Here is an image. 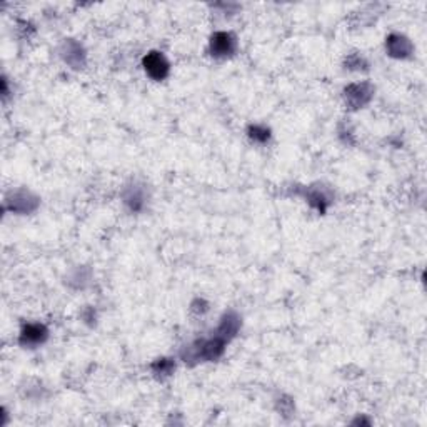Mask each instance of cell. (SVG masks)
<instances>
[{
    "label": "cell",
    "mask_w": 427,
    "mask_h": 427,
    "mask_svg": "<svg viewBox=\"0 0 427 427\" xmlns=\"http://www.w3.org/2000/svg\"><path fill=\"white\" fill-rule=\"evenodd\" d=\"M386 52L394 59H407L412 56L414 45L403 33H391L386 39Z\"/></svg>",
    "instance_id": "cell-10"
},
{
    "label": "cell",
    "mask_w": 427,
    "mask_h": 427,
    "mask_svg": "<svg viewBox=\"0 0 427 427\" xmlns=\"http://www.w3.org/2000/svg\"><path fill=\"white\" fill-rule=\"evenodd\" d=\"M6 205L15 214H31L39 207V197L31 190H15L6 199Z\"/></svg>",
    "instance_id": "cell-5"
},
{
    "label": "cell",
    "mask_w": 427,
    "mask_h": 427,
    "mask_svg": "<svg viewBox=\"0 0 427 427\" xmlns=\"http://www.w3.org/2000/svg\"><path fill=\"white\" fill-rule=\"evenodd\" d=\"M142 67L146 70V74L149 75L152 80H160L167 79L169 74H171V62L167 61V57L164 56L162 52L159 50H152V52L147 54L142 61Z\"/></svg>",
    "instance_id": "cell-3"
},
{
    "label": "cell",
    "mask_w": 427,
    "mask_h": 427,
    "mask_svg": "<svg viewBox=\"0 0 427 427\" xmlns=\"http://www.w3.org/2000/svg\"><path fill=\"white\" fill-rule=\"evenodd\" d=\"M176 371V362L172 361V359H157V361L152 364V372H154L155 378L164 379L169 378V375H172V372Z\"/></svg>",
    "instance_id": "cell-12"
},
{
    "label": "cell",
    "mask_w": 427,
    "mask_h": 427,
    "mask_svg": "<svg viewBox=\"0 0 427 427\" xmlns=\"http://www.w3.org/2000/svg\"><path fill=\"white\" fill-rule=\"evenodd\" d=\"M247 135L252 142L256 143H267L270 141V129L265 125L254 124L247 129Z\"/></svg>",
    "instance_id": "cell-13"
},
{
    "label": "cell",
    "mask_w": 427,
    "mask_h": 427,
    "mask_svg": "<svg viewBox=\"0 0 427 427\" xmlns=\"http://www.w3.org/2000/svg\"><path fill=\"white\" fill-rule=\"evenodd\" d=\"M306 199L309 204L314 207V209L319 210V212H325V209H327L329 204H331V197L325 194L324 189L309 187L306 190Z\"/></svg>",
    "instance_id": "cell-11"
},
{
    "label": "cell",
    "mask_w": 427,
    "mask_h": 427,
    "mask_svg": "<svg viewBox=\"0 0 427 427\" xmlns=\"http://www.w3.org/2000/svg\"><path fill=\"white\" fill-rule=\"evenodd\" d=\"M372 95H374V87L369 82H359V84H350L344 88V99L346 104L349 105V109L357 111L362 109L364 105L371 102Z\"/></svg>",
    "instance_id": "cell-4"
},
{
    "label": "cell",
    "mask_w": 427,
    "mask_h": 427,
    "mask_svg": "<svg viewBox=\"0 0 427 427\" xmlns=\"http://www.w3.org/2000/svg\"><path fill=\"white\" fill-rule=\"evenodd\" d=\"M348 65H349V69L361 70V67L364 65V59H362V57H359V56H352V57H349Z\"/></svg>",
    "instance_id": "cell-14"
},
{
    "label": "cell",
    "mask_w": 427,
    "mask_h": 427,
    "mask_svg": "<svg viewBox=\"0 0 427 427\" xmlns=\"http://www.w3.org/2000/svg\"><path fill=\"white\" fill-rule=\"evenodd\" d=\"M47 339H49V329L40 323L25 324L24 327L20 329L19 342L20 346H24V348H31V349L39 348V346L44 344Z\"/></svg>",
    "instance_id": "cell-6"
},
{
    "label": "cell",
    "mask_w": 427,
    "mask_h": 427,
    "mask_svg": "<svg viewBox=\"0 0 427 427\" xmlns=\"http://www.w3.org/2000/svg\"><path fill=\"white\" fill-rule=\"evenodd\" d=\"M147 199H149V196L146 192V185L141 183H130L122 190V201H124L125 207L130 212H141V210H143V207L147 204Z\"/></svg>",
    "instance_id": "cell-7"
},
{
    "label": "cell",
    "mask_w": 427,
    "mask_h": 427,
    "mask_svg": "<svg viewBox=\"0 0 427 427\" xmlns=\"http://www.w3.org/2000/svg\"><path fill=\"white\" fill-rule=\"evenodd\" d=\"M226 341H222L221 337H217L214 334L212 337H207V339H197L190 342L189 346H185L180 352V357L184 359L185 364H199V362H210L217 361L222 356L224 350H226Z\"/></svg>",
    "instance_id": "cell-1"
},
{
    "label": "cell",
    "mask_w": 427,
    "mask_h": 427,
    "mask_svg": "<svg viewBox=\"0 0 427 427\" xmlns=\"http://www.w3.org/2000/svg\"><path fill=\"white\" fill-rule=\"evenodd\" d=\"M209 52L215 59H227L238 52V39L231 32H215L209 40Z\"/></svg>",
    "instance_id": "cell-2"
},
{
    "label": "cell",
    "mask_w": 427,
    "mask_h": 427,
    "mask_svg": "<svg viewBox=\"0 0 427 427\" xmlns=\"http://www.w3.org/2000/svg\"><path fill=\"white\" fill-rule=\"evenodd\" d=\"M240 325H242V319L235 311H227L226 314L221 317V323H219L217 329H215V336L221 337L222 341L231 342L238 336L240 331Z\"/></svg>",
    "instance_id": "cell-9"
},
{
    "label": "cell",
    "mask_w": 427,
    "mask_h": 427,
    "mask_svg": "<svg viewBox=\"0 0 427 427\" xmlns=\"http://www.w3.org/2000/svg\"><path fill=\"white\" fill-rule=\"evenodd\" d=\"M61 57L63 59V62L67 65H70L72 69H82L87 62L86 50H84L82 44H79L77 40L74 39H65L61 45Z\"/></svg>",
    "instance_id": "cell-8"
}]
</instances>
